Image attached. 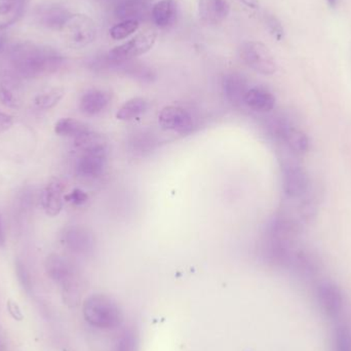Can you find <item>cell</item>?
Wrapping results in <instances>:
<instances>
[{
    "instance_id": "obj_1",
    "label": "cell",
    "mask_w": 351,
    "mask_h": 351,
    "mask_svg": "<svg viewBox=\"0 0 351 351\" xmlns=\"http://www.w3.org/2000/svg\"><path fill=\"white\" fill-rule=\"evenodd\" d=\"M14 73L21 77L37 78L55 73L63 66L64 58L53 47L34 43H20L10 53Z\"/></svg>"
},
{
    "instance_id": "obj_2",
    "label": "cell",
    "mask_w": 351,
    "mask_h": 351,
    "mask_svg": "<svg viewBox=\"0 0 351 351\" xmlns=\"http://www.w3.org/2000/svg\"><path fill=\"white\" fill-rule=\"evenodd\" d=\"M84 315L93 327L114 330L123 323V313L117 301L104 294H95L86 299Z\"/></svg>"
},
{
    "instance_id": "obj_3",
    "label": "cell",
    "mask_w": 351,
    "mask_h": 351,
    "mask_svg": "<svg viewBox=\"0 0 351 351\" xmlns=\"http://www.w3.org/2000/svg\"><path fill=\"white\" fill-rule=\"evenodd\" d=\"M60 31L64 43L72 49L88 47L97 36L96 24L86 14H70Z\"/></svg>"
},
{
    "instance_id": "obj_4",
    "label": "cell",
    "mask_w": 351,
    "mask_h": 351,
    "mask_svg": "<svg viewBox=\"0 0 351 351\" xmlns=\"http://www.w3.org/2000/svg\"><path fill=\"white\" fill-rule=\"evenodd\" d=\"M239 57L243 63L258 73L272 75L278 66L271 51L259 41H245L239 47Z\"/></svg>"
},
{
    "instance_id": "obj_5",
    "label": "cell",
    "mask_w": 351,
    "mask_h": 351,
    "mask_svg": "<svg viewBox=\"0 0 351 351\" xmlns=\"http://www.w3.org/2000/svg\"><path fill=\"white\" fill-rule=\"evenodd\" d=\"M158 38V33L154 30L143 31L131 40L115 47L108 53V59L112 63L121 64L131 61L134 58L139 57L149 51L154 47Z\"/></svg>"
},
{
    "instance_id": "obj_6",
    "label": "cell",
    "mask_w": 351,
    "mask_h": 351,
    "mask_svg": "<svg viewBox=\"0 0 351 351\" xmlns=\"http://www.w3.org/2000/svg\"><path fill=\"white\" fill-rule=\"evenodd\" d=\"M282 189L289 199L298 200L309 195L311 180L302 167L290 160L282 166Z\"/></svg>"
},
{
    "instance_id": "obj_7",
    "label": "cell",
    "mask_w": 351,
    "mask_h": 351,
    "mask_svg": "<svg viewBox=\"0 0 351 351\" xmlns=\"http://www.w3.org/2000/svg\"><path fill=\"white\" fill-rule=\"evenodd\" d=\"M45 269L51 280L63 286L64 295L80 294L75 270L65 258L51 254L45 261Z\"/></svg>"
},
{
    "instance_id": "obj_8",
    "label": "cell",
    "mask_w": 351,
    "mask_h": 351,
    "mask_svg": "<svg viewBox=\"0 0 351 351\" xmlns=\"http://www.w3.org/2000/svg\"><path fill=\"white\" fill-rule=\"evenodd\" d=\"M107 148L84 152L76 162V174L86 180H95L104 174L107 167Z\"/></svg>"
},
{
    "instance_id": "obj_9",
    "label": "cell",
    "mask_w": 351,
    "mask_h": 351,
    "mask_svg": "<svg viewBox=\"0 0 351 351\" xmlns=\"http://www.w3.org/2000/svg\"><path fill=\"white\" fill-rule=\"evenodd\" d=\"M62 243L70 251L78 255H88L95 249V237L88 227L72 225L62 234Z\"/></svg>"
},
{
    "instance_id": "obj_10",
    "label": "cell",
    "mask_w": 351,
    "mask_h": 351,
    "mask_svg": "<svg viewBox=\"0 0 351 351\" xmlns=\"http://www.w3.org/2000/svg\"><path fill=\"white\" fill-rule=\"evenodd\" d=\"M158 123L165 131L188 134L193 130L194 121L189 111L180 106H167L158 115Z\"/></svg>"
},
{
    "instance_id": "obj_11",
    "label": "cell",
    "mask_w": 351,
    "mask_h": 351,
    "mask_svg": "<svg viewBox=\"0 0 351 351\" xmlns=\"http://www.w3.org/2000/svg\"><path fill=\"white\" fill-rule=\"evenodd\" d=\"M20 76L14 72H0V102L8 108H19L23 102Z\"/></svg>"
},
{
    "instance_id": "obj_12",
    "label": "cell",
    "mask_w": 351,
    "mask_h": 351,
    "mask_svg": "<svg viewBox=\"0 0 351 351\" xmlns=\"http://www.w3.org/2000/svg\"><path fill=\"white\" fill-rule=\"evenodd\" d=\"M317 300L322 309L329 317H335L341 313L343 307V296L336 285L326 282L317 288Z\"/></svg>"
},
{
    "instance_id": "obj_13",
    "label": "cell",
    "mask_w": 351,
    "mask_h": 351,
    "mask_svg": "<svg viewBox=\"0 0 351 351\" xmlns=\"http://www.w3.org/2000/svg\"><path fill=\"white\" fill-rule=\"evenodd\" d=\"M64 190L65 186L60 180L53 179L41 193V206L45 214L49 217H56L63 208Z\"/></svg>"
},
{
    "instance_id": "obj_14",
    "label": "cell",
    "mask_w": 351,
    "mask_h": 351,
    "mask_svg": "<svg viewBox=\"0 0 351 351\" xmlns=\"http://www.w3.org/2000/svg\"><path fill=\"white\" fill-rule=\"evenodd\" d=\"M249 90L247 78L243 74L231 72L223 78V90L231 104H245V97Z\"/></svg>"
},
{
    "instance_id": "obj_15",
    "label": "cell",
    "mask_w": 351,
    "mask_h": 351,
    "mask_svg": "<svg viewBox=\"0 0 351 351\" xmlns=\"http://www.w3.org/2000/svg\"><path fill=\"white\" fill-rule=\"evenodd\" d=\"M198 10L202 22L218 25L226 20L230 12V5L226 0H199Z\"/></svg>"
},
{
    "instance_id": "obj_16",
    "label": "cell",
    "mask_w": 351,
    "mask_h": 351,
    "mask_svg": "<svg viewBox=\"0 0 351 351\" xmlns=\"http://www.w3.org/2000/svg\"><path fill=\"white\" fill-rule=\"evenodd\" d=\"M245 104L256 112H270L276 107V97L267 88L256 86L247 90Z\"/></svg>"
},
{
    "instance_id": "obj_17",
    "label": "cell",
    "mask_w": 351,
    "mask_h": 351,
    "mask_svg": "<svg viewBox=\"0 0 351 351\" xmlns=\"http://www.w3.org/2000/svg\"><path fill=\"white\" fill-rule=\"evenodd\" d=\"M111 96L107 90H90L80 99V108L86 115H97L110 104Z\"/></svg>"
},
{
    "instance_id": "obj_18",
    "label": "cell",
    "mask_w": 351,
    "mask_h": 351,
    "mask_svg": "<svg viewBox=\"0 0 351 351\" xmlns=\"http://www.w3.org/2000/svg\"><path fill=\"white\" fill-rule=\"evenodd\" d=\"M30 0H0V30L16 24L26 12Z\"/></svg>"
},
{
    "instance_id": "obj_19",
    "label": "cell",
    "mask_w": 351,
    "mask_h": 351,
    "mask_svg": "<svg viewBox=\"0 0 351 351\" xmlns=\"http://www.w3.org/2000/svg\"><path fill=\"white\" fill-rule=\"evenodd\" d=\"M152 20L158 28H168L177 18V3L175 0H160L152 10Z\"/></svg>"
},
{
    "instance_id": "obj_20",
    "label": "cell",
    "mask_w": 351,
    "mask_h": 351,
    "mask_svg": "<svg viewBox=\"0 0 351 351\" xmlns=\"http://www.w3.org/2000/svg\"><path fill=\"white\" fill-rule=\"evenodd\" d=\"M70 14H71L61 6H47L39 12V22L47 28L61 30L62 26L69 18Z\"/></svg>"
},
{
    "instance_id": "obj_21",
    "label": "cell",
    "mask_w": 351,
    "mask_h": 351,
    "mask_svg": "<svg viewBox=\"0 0 351 351\" xmlns=\"http://www.w3.org/2000/svg\"><path fill=\"white\" fill-rule=\"evenodd\" d=\"M149 108V102L142 97L130 99L121 105L117 112V119L119 121H128L145 113Z\"/></svg>"
},
{
    "instance_id": "obj_22",
    "label": "cell",
    "mask_w": 351,
    "mask_h": 351,
    "mask_svg": "<svg viewBox=\"0 0 351 351\" xmlns=\"http://www.w3.org/2000/svg\"><path fill=\"white\" fill-rule=\"evenodd\" d=\"M90 131L92 130L86 123L77 121V119H70V117L61 119L55 125V133L62 137H70L75 139V138Z\"/></svg>"
},
{
    "instance_id": "obj_23",
    "label": "cell",
    "mask_w": 351,
    "mask_h": 351,
    "mask_svg": "<svg viewBox=\"0 0 351 351\" xmlns=\"http://www.w3.org/2000/svg\"><path fill=\"white\" fill-rule=\"evenodd\" d=\"M74 146L80 152H92V150L101 149V148H107V142L104 136L90 131L75 138Z\"/></svg>"
},
{
    "instance_id": "obj_24",
    "label": "cell",
    "mask_w": 351,
    "mask_h": 351,
    "mask_svg": "<svg viewBox=\"0 0 351 351\" xmlns=\"http://www.w3.org/2000/svg\"><path fill=\"white\" fill-rule=\"evenodd\" d=\"M65 92L62 88H53L35 97V104L41 109H51L59 104Z\"/></svg>"
},
{
    "instance_id": "obj_25",
    "label": "cell",
    "mask_w": 351,
    "mask_h": 351,
    "mask_svg": "<svg viewBox=\"0 0 351 351\" xmlns=\"http://www.w3.org/2000/svg\"><path fill=\"white\" fill-rule=\"evenodd\" d=\"M114 351H139V337L135 330L125 329L119 335Z\"/></svg>"
},
{
    "instance_id": "obj_26",
    "label": "cell",
    "mask_w": 351,
    "mask_h": 351,
    "mask_svg": "<svg viewBox=\"0 0 351 351\" xmlns=\"http://www.w3.org/2000/svg\"><path fill=\"white\" fill-rule=\"evenodd\" d=\"M140 23L138 20H125L119 24L114 25L110 29V36L115 40H121V39L127 38L130 35L139 28Z\"/></svg>"
},
{
    "instance_id": "obj_27",
    "label": "cell",
    "mask_w": 351,
    "mask_h": 351,
    "mask_svg": "<svg viewBox=\"0 0 351 351\" xmlns=\"http://www.w3.org/2000/svg\"><path fill=\"white\" fill-rule=\"evenodd\" d=\"M144 12V4L140 0L125 2L117 8V18L125 20H138V16ZM139 21V20H138Z\"/></svg>"
},
{
    "instance_id": "obj_28",
    "label": "cell",
    "mask_w": 351,
    "mask_h": 351,
    "mask_svg": "<svg viewBox=\"0 0 351 351\" xmlns=\"http://www.w3.org/2000/svg\"><path fill=\"white\" fill-rule=\"evenodd\" d=\"M334 346H335V351H351V330L350 328L342 326L336 330Z\"/></svg>"
},
{
    "instance_id": "obj_29",
    "label": "cell",
    "mask_w": 351,
    "mask_h": 351,
    "mask_svg": "<svg viewBox=\"0 0 351 351\" xmlns=\"http://www.w3.org/2000/svg\"><path fill=\"white\" fill-rule=\"evenodd\" d=\"M264 23H265L266 28L269 31L270 34L274 37L278 41L284 38V28H282V23L271 14H265L264 16Z\"/></svg>"
},
{
    "instance_id": "obj_30",
    "label": "cell",
    "mask_w": 351,
    "mask_h": 351,
    "mask_svg": "<svg viewBox=\"0 0 351 351\" xmlns=\"http://www.w3.org/2000/svg\"><path fill=\"white\" fill-rule=\"evenodd\" d=\"M64 200L71 202V204H75V206H82V204L88 202V195L84 190L80 189V188H75V189L72 190L69 194H66V195L64 196Z\"/></svg>"
},
{
    "instance_id": "obj_31",
    "label": "cell",
    "mask_w": 351,
    "mask_h": 351,
    "mask_svg": "<svg viewBox=\"0 0 351 351\" xmlns=\"http://www.w3.org/2000/svg\"><path fill=\"white\" fill-rule=\"evenodd\" d=\"M154 143H156V141L152 139V137L146 136L145 134H141L139 137H137V139L134 140L133 145L134 148L138 150L137 152L142 154V152L152 149V146L154 145Z\"/></svg>"
},
{
    "instance_id": "obj_32",
    "label": "cell",
    "mask_w": 351,
    "mask_h": 351,
    "mask_svg": "<svg viewBox=\"0 0 351 351\" xmlns=\"http://www.w3.org/2000/svg\"><path fill=\"white\" fill-rule=\"evenodd\" d=\"M6 307H8V313L12 315V319H16V321L18 322L23 321L24 315H23L18 303L14 302V301L12 300H8Z\"/></svg>"
},
{
    "instance_id": "obj_33",
    "label": "cell",
    "mask_w": 351,
    "mask_h": 351,
    "mask_svg": "<svg viewBox=\"0 0 351 351\" xmlns=\"http://www.w3.org/2000/svg\"><path fill=\"white\" fill-rule=\"evenodd\" d=\"M14 125V119L12 115L6 114V113L0 111V134L8 131Z\"/></svg>"
},
{
    "instance_id": "obj_34",
    "label": "cell",
    "mask_w": 351,
    "mask_h": 351,
    "mask_svg": "<svg viewBox=\"0 0 351 351\" xmlns=\"http://www.w3.org/2000/svg\"><path fill=\"white\" fill-rule=\"evenodd\" d=\"M5 245V232H4L3 222H2L1 216H0V247Z\"/></svg>"
},
{
    "instance_id": "obj_35",
    "label": "cell",
    "mask_w": 351,
    "mask_h": 351,
    "mask_svg": "<svg viewBox=\"0 0 351 351\" xmlns=\"http://www.w3.org/2000/svg\"><path fill=\"white\" fill-rule=\"evenodd\" d=\"M6 45V36L4 34L3 31L0 30V53L4 51Z\"/></svg>"
},
{
    "instance_id": "obj_36",
    "label": "cell",
    "mask_w": 351,
    "mask_h": 351,
    "mask_svg": "<svg viewBox=\"0 0 351 351\" xmlns=\"http://www.w3.org/2000/svg\"><path fill=\"white\" fill-rule=\"evenodd\" d=\"M239 1L243 2V3L245 4V5H247V8H258V0H239Z\"/></svg>"
},
{
    "instance_id": "obj_37",
    "label": "cell",
    "mask_w": 351,
    "mask_h": 351,
    "mask_svg": "<svg viewBox=\"0 0 351 351\" xmlns=\"http://www.w3.org/2000/svg\"><path fill=\"white\" fill-rule=\"evenodd\" d=\"M327 2L332 8H335L336 4H337V0H327Z\"/></svg>"
}]
</instances>
